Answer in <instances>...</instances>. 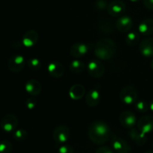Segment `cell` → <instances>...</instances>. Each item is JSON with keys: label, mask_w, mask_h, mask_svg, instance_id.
I'll list each match as a JSON object with an SVG mask.
<instances>
[{"label": "cell", "mask_w": 153, "mask_h": 153, "mask_svg": "<svg viewBox=\"0 0 153 153\" xmlns=\"http://www.w3.org/2000/svg\"><path fill=\"white\" fill-rule=\"evenodd\" d=\"M88 136L93 143L96 144H104L111 136L109 126L102 121H94L88 128Z\"/></svg>", "instance_id": "cell-1"}, {"label": "cell", "mask_w": 153, "mask_h": 153, "mask_svg": "<svg viewBox=\"0 0 153 153\" xmlns=\"http://www.w3.org/2000/svg\"><path fill=\"white\" fill-rule=\"evenodd\" d=\"M117 45L114 40L105 38L100 40L95 45L94 54L101 60H110L117 52Z\"/></svg>", "instance_id": "cell-2"}, {"label": "cell", "mask_w": 153, "mask_h": 153, "mask_svg": "<svg viewBox=\"0 0 153 153\" xmlns=\"http://www.w3.org/2000/svg\"><path fill=\"white\" fill-rule=\"evenodd\" d=\"M120 99L121 102L126 105H132L137 102V91L134 87L128 85L123 88L120 93Z\"/></svg>", "instance_id": "cell-3"}, {"label": "cell", "mask_w": 153, "mask_h": 153, "mask_svg": "<svg viewBox=\"0 0 153 153\" xmlns=\"http://www.w3.org/2000/svg\"><path fill=\"white\" fill-rule=\"evenodd\" d=\"M18 125V119L16 115L8 114L1 118L0 121V126L5 132H12L15 131Z\"/></svg>", "instance_id": "cell-4"}, {"label": "cell", "mask_w": 153, "mask_h": 153, "mask_svg": "<svg viewBox=\"0 0 153 153\" xmlns=\"http://www.w3.org/2000/svg\"><path fill=\"white\" fill-rule=\"evenodd\" d=\"M70 135V131L68 127L65 125H61L57 126L54 129L53 139L58 144H64L68 140Z\"/></svg>", "instance_id": "cell-5"}, {"label": "cell", "mask_w": 153, "mask_h": 153, "mask_svg": "<svg viewBox=\"0 0 153 153\" xmlns=\"http://www.w3.org/2000/svg\"><path fill=\"white\" fill-rule=\"evenodd\" d=\"M94 46L92 43H76L70 48V55L75 58H80L86 55Z\"/></svg>", "instance_id": "cell-6"}, {"label": "cell", "mask_w": 153, "mask_h": 153, "mask_svg": "<svg viewBox=\"0 0 153 153\" xmlns=\"http://www.w3.org/2000/svg\"><path fill=\"white\" fill-rule=\"evenodd\" d=\"M88 73L94 78L102 77L105 73V67L99 60H91L88 64Z\"/></svg>", "instance_id": "cell-7"}, {"label": "cell", "mask_w": 153, "mask_h": 153, "mask_svg": "<svg viewBox=\"0 0 153 153\" xmlns=\"http://www.w3.org/2000/svg\"><path fill=\"white\" fill-rule=\"evenodd\" d=\"M25 66V58L21 55H12L7 62V67L13 73H19Z\"/></svg>", "instance_id": "cell-8"}, {"label": "cell", "mask_w": 153, "mask_h": 153, "mask_svg": "<svg viewBox=\"0 0 153 153\" xmlns=\"http://www.w3.org/2000/svg\"><path fill=\"white\" fill-rule=\"evenodd\" d=\"M111 146L113 150L117 153H129L131 149L129 143L126 140L115 135L111 139Z\"/></svg>", "instance_id": "cell-9"}, {"label": "cell", "mask_w": 153, "mask_h": 153, "mask_svg": "<svg viewBox=\"0 0 153 153\" xmlns=\"http://www.w3.org/2000/svg\"><path fill=\"white\" fill-rule=\"evenodd\" d=\"M137 128L143 134H146L153 131V117L145 115L141 117L137 121Z\"/></svg>", "instance_id": "cell-10"}, {"label": "cell", "mask_w": 153, "mask_h": 153, "mask_svg": "<svg viewBox=\"0 0 153 153\" xmlns=\"http://www.w3.org/2000/svg\"><path fill=\"white\" fill-rule=\"evenodd\" d=\"M107 10L111 16H121L126 11V4L120 0H114L108 4Z\"/></svg>", "instance_id": "cell-11"}, {"label": "cell", "mask_w": 153, "mask_h": 153, "mask_svg": "<svg viewBox=\"0 0 153 153\" xmlns=\"http://www.w3.org/2000/svg\"><path fill=\"white\" fill-rule=\"evenodd\" d=\"M120 122L123 126L127 128H131L137 123V117L133 112L125 111L120 115Z\"/></svg>", "instance_id": "cell-12"}, {"label": "cell", "mask_w": 153, "mask_h": 153, "mask_svg": "<svg viewBox=\"0 0 153 153\" xmlns=\"http://www.w3.org/2000/svg\"><path fill=\"white\" fill-rule=\"evenodd\" d=\"M133 25L132 19L129 16H121L116 22V28L122 33L128 32Z\"/></svg>", "instance_id": "cell-13"}, {"label": "cell", "mask_w": 153, "mask_h": 153, "mask_svg": "<svg viewBox=\"0 0 153 153\" xmlns=\"http://www.w3.org/2000/svg\"><path fill=\"white\" fill-rule=\"evenodd\" d=\"M39 39V34L37 31L35 30H29L27 32L25 33V34L22 37V44L24 46L27 48L33 47L37 43Z\"/></svg>", "instance_id": "cell-14"}, {"label": "cell", "mask_w": 153, "mask_h": 153, "mask_svg": "<svg viewBox=\"0 0 153 153\" xmlns=\"http://www.w3.org/2000/svg\"><path fill=\"white\" fill-rule=\"evenodd\" d=\"M140 52L146 58L153 57V37H149L142 40L139 46Z\"/></svg>", "instance_id": "cell-15"}, {"label": "cell", "mask_w": 153, "mask_h": 153, "mask_svg": "<svg viewBox=\"0 0 153 153\" xmlns=\"http://www.w3.org/2000/svg\"><path fill=\"white\" fill-rule=\"evenodd\" d=\"M87 105L90 107H95L101 101V94L100 90L97 88H92L88 91L85 97Z\"/></svg>", "instance_id": "cell-16"}, {"label": "cell", "mask_w": 153, "mask_h": 153, "mask_svg": "<svg viewBox=\"0 0 153 153\" xmlns=\"http://www.w3.org/2000/svg\"><path fill=\"white\" fill-rule=\"evenodd\" d=\"M47 71L51 76L54 78H60L64 73V67L61 63L53 61L48 64Z\"/></svg>", "instance_id": "cell-17"}, {"label": "cell", "mask_w": 153, "mask_h": 153, "mask_svg": "<svg viewBox=\"0 0 153 153\" xmlns=\"http://www.w3.org/2000/svg\"><path fill=\"white\" fill-rule=\"evenodd\" d=\"M25 91L32 97H36L40 94L42 90L41 84L35 79H31L28 80L25 84Z\"/></svg>", "instance_id": "cell-18"}, {"label": "cell", "mask_w": 153, "mask_h": 153, "mask_svg": "<svg viewBox=\"0 0 153 153\" xmlns=\"http://www.w3.org/2000/svg\"><path fill=\"white\" fill-rule=\"evenodd\" d=\"M128 135L130 138L138 146H143L146 142V134H143L137 128H132L128 131Z\"/></svg>", "instance_id": "cell-19"}, {"label": "cell", "mask_w": 153, "mask_h": 153, "mask_svg": "<svg viewBox=\"0 0 153 153\" xmlns=\"http://www.w3.org/2000/svg\"><path fill=\"white\" fill-rule=\"evenodd\" d=\"M138 31L140 34L144 36H149L153 34V19L146 18L141 21L138 26Z\"/></svg>", "instance_id": "cell-20"}, {"label": "cell", "mask_w": 153, "mask_h": 153, "mask_svg": "<svg viewBox=\"0 0 153 153\" xmlns=\"http://www.w3.org/2000/svg\"><path fill=\"white\" fill-rule=\"evenodd\" d=\"M85 94V87L81 84H76L70 88L69 94L72 100H79L84 97Z\"/></svg>", "instance_id": "cell-21"}, {"label": "cell", "mask_w": 153, "mask_h": 153, "mask_svg": "<svg viewBox=\"0 0 153 153\" xmlns=\"http://www.w3.org/2000/svg\"><path fill=\"white\" fill-rule=\"evenodd\" d=\"M70 71L75 74H79V73H82L85 69V63L81 60L75 59L70 63V67H69Z\"/></svg>", "instance_id": "cell-22"}, {"label": "cell", "mask_w": 153, "mask_h": 153, "mask_svg": "<svg viewBox=\"0 0 153 153\" xmlns=\"http://www.w3.org/2000/svg\"><path fill=\"white\" fill-rule=\"evenodd\" d=\"M140 40V34L136 31H130L126 35V43L130 46H134L138 43Z\"/></svg>", "instance_id": "cell-23"}, {"label": "cell", "mask_w": 153, "mask_h": 153, "mask_svg": "<svg viewBox=\"0 0 153 153\" xmlns=\"http://www.w3.org/2000/svg\"><path fill=\"white\" fill-rule=\"evenodd\" d=\"M13 138L17 141H24L28 137V132L25 129L19 128V129L15 130L13 134Z\"/></svg>", "instance_id": "cell-24"}, {"label": "cell", "mask_w": 153, "mask_h": 153, "mask_svg": "<svg viewBox=\"0 0 153 153\" xmlns=\"http://www.w3.org/2000/svg\"><path fill=\"white\" fill-rule=\"evenodd\" d=\"M135 109L139 113H146L149 110V104L145 100H139L136 102Z\"/></svg>", "instance_id": "cell-25"}, {"label": "cell", "mask_w": 153, "mask_h": 153, "mask_svg": "<svg viewBox=\"0 0 153 153\" xmlns=\"http://www.w3.org/2000/svg\"><path fill=\"white\" fill-rule=\"evenodd\" d=\"M27 64H28V67H29L31 70H38L41 67V61L40 60H39L38 58H29L27 61Z\"/></svg>", "instance_id": "cell-26"}, {"label": "cell", "mask_w": 153, "mask_h": 153, "mask_svg": "<svg viewBox=\"0 0 153 153\" xmlns=\"http://www.w3.org/2000/svg\"><path fill=\"white\" fill-rule=\"evenodd\" d=\"M13 149L12 143L8 140L0 141V153H10Z\"/></svg>", "instance_id": "cell-27"}, {"label": "cell", "mask_w": 153, "mask_h": 153, "mask_svg": "<svg viewBox=\"0 0 153 153\" xmlns=\"http://www.w3.org/2000/svg\"><path fill=\"white\" fill-rule=\"evenodd\" d=\"M111 22L108 21V19L107 20L105 19L104 22H103V21H101V22H100V30H101L102 31H103V32L105 33H111L112 32V31H114V27L112 26Z\"/></svg>", "instance_id": "cell-28"}, {"label": "cell", "mask_w": 153, "mask_h": 153, "mask_svg": "<svg viewBox=\"0 0 153 153\" xmlns=\"http://www.w3.org/2000/svg\"><path fill=\"white\" fill-rule=\"evenodd\" d=\"M58 153H74L73 148L68 144H61L58 149Z\"/></svg>", "instance_id": "cell-29"}, {"label": "cell", "mask_w": 153, "mask_h": 153, "mask_svg": "<svg viewBox=\"0 0 153 153\" xmlns=\"http://www.w3.org/2000/svg\"><path fill=\"white\" fill-rule=\"evenodd\" d=\"M25 105H26L27 108L29 109V110H32V109H34L36 107L37 102H36L35 99L29 98L25 102Z\"/></svg>", "instance_id": "cell-30"}, {"label": "cell", "mask_w": 153, "mask_h": 153, "mask_svg": "<svg viewBox=\"0 0 153 153\" xmlns=\"http://www.w3.org/2000/svg\"><path fill=\"white\" fill-rule=\"evenodd\" d=\"M96 153H114V151L108 146H101L97 149Z\"/></svg>", "instance_id": "cell-31"}, {"label": "cell", "mask_w": 153, "mask_h": 153, "mask_svg": "<svg viewBox=\"0 0 153 153\" xmlns=\"http://www.w3.org/2000/svg\"><path fill=\"white\" fill-rule=\"evenodd\" d=\"M96 5H97V7L98 8L102 9V10L108 7V4L106 3V1H105V0H97V3H96Z\"/></svg>", "instance_id": "cell-32"}, {"label": "cell", "mask_w": 153, "mask_h": 153, "mask_svg": "<svg viewBox=\"0 0 153 153\" xmlns=\"http://www.w3.org/2000/svg\"><path fill=\"white\" fill-rule=\"evenodd\" d=\"M143 1L146 8L153 10V0H143Z\"/></svg>", "instance_id": "cell-33"}, {"label": "cell", "mask_w": 153, "mask_h": 153, "mask_svg": "<svg viewBox=\"0 0 153 153\" xmlns=\"http://www.w3.org/2000/svg\"><path fill=\"white\" fill-rule=\"evenodd\" d=\"M149 110L153 112V100L150 102H149Z\"/></svg>", "instance_id": "cell-34"}, {"label": "cell", "mask_w": 153, "mask_h": 153, "mask_svg": "<svg viewBox=\"0 0 153 153\" xmlns=\"http://www.w3.org/2000/svg\"><path fill=\"white\" fill-rule=\"evenodd\" d=\"M150 66H151V68L152 69V70H153V58H152V61H151V63H150Z\"/></svg>", "instance_id": "cell-35"}, {"label": "cell", "mask_w": 153, "mask_h": 153, "mask_svg": "<svg viewBox=\"0 0 153 153\" xmlns=\"http://www.w3.org/2000/svg\"><path fill=\"white\" fill-rule=\"evenodd\" d=\"M131 1H132V2H137V1H139L140 0H130Z\"/></svg>", "instance_id": "cell-36"}, {"label": "cell", "mask_w": 153, "mask_h": 153, "mask_svg": "<svg viewBox=\"0 0 153 153\" xmlns=\"http://www.w3.org/2000/svg\"><path fill=\"white\" fill-rule=\"evenodd\" d=\"M144 153H153V151H152V150H149V151H146V152H144Z\"/></svg>", "instance_id": "cell-37"}, {"label": "cell", "mask_w": 153, "mask_h": 153, "mask_svg": "<svg viewBox=\"0 0 153 153\" xmlns=\"http://www.w3.org/2000/svg\"><path fill=\"white\" fill-rule=\"evenodd\" d=\"M152 145H153V143H152Z\"/></svg>", "instance_id": "cell-38"}]
</instances>
